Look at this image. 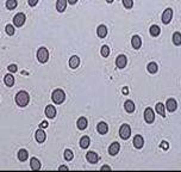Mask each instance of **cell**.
I'll list each match as a JSON object with an SVG mask.
<instances>
[{
  "label": "cell",
  "mask_w": 181,
  "mask_h": 172,
  "mask_svg": "<svg viewBox=\"0 0 181 172\" xmlns=\"http://www.w3.org/2000/svg\"><path fill=\"white\" fill-rule=\"evenodd\" d=\"M35 138H36V141H37V142H39V144L44 142V140H45V133H44L43 128H41V129H38V130L36 132Z\"/></svg>",
  "instance_id": "14"
},
{
  "label": "cell",
  "mask_w": 181,
  "mask_h": 172,
  "mask_svg": "<svg viewBox=\"0 0 181 172\" xmlns=\"http://www.w3.org/2000/svg\"><path fill=\"white\" fill-rule=\"evenodd\" d=\"M101 169H102V170H110L111 168H110V166H106V165H105V166H102Z\"/></svg>",
  "instance_id": "42"
},
{
  "label": "cell",
  "mask_w": 181,
  "mask_h": 172,
  "mask_svg": "<svg viewBox=\"0 0 181 172\" xmlns=\"http://www.w3.org/2000/svg\"><path fill=\"white\" fill-rule=\"evenodd\" d=\"M160 32H161V29H160L159 25H151L150 26V35L153 37H157L160 35Z\"/></svg>",
  "instance_id": "26"
},
{
  "label": "cell",
  "mask_w": 181,
  "mask_h": 172,
  "mask_svg": "<svg viewBox=\"0 0 181 172\" xmlns=\"http://www.w3.org/2000/svg\"><path fill=\"white\" fill-rule=\"evenodd\" d=\"M147 70H148V72H149V73H151V74H155V73L159 71L157 64H155V62H150V64H148V67H147Z\"/></svg>",
  "instance_id": "27"
},
{
  "label": "cell",
  "mask_w": 181,
  "mask_h": 172,
  "mask_svg": "<svg viewBox=\"0 0 181 172\" xmlns=\"http://www.w3.org/2000/svg\"><path fill=\"white\" fill-rule=\"evenodd\" d=\"M131 44H132V47H134L135 49H139L141 46H142V40H141V37H139L138 35H135V36L132 37V40H131Z\"/></svg>",
  "instance_id": "16"
},
{
  "label": "cell",
  "mask_w": 181,
  "mask_h": 172,
  "mask_svg": "<svg viewBox=\"0 0 181 172\" xmlns=\"http://www.w3.org/2000/svg\"><path fill=\"white\" fill-rule=\"evenodd\" d=\"M90 144V140L88 136H82V138H81V140H80V147H81V148H84V150L88 148Z\"/></svg>",
  "instance_id": "24"
},
{
  "label": "cell",
  "mask_w": 181,
  "mask_h": 172,
  "mask_svg": "<svg viewBox=\"0 0 181 172\" xmlns=\"http://www.w3.org/2000/svg\"><path fill=\"white\" fill-rule=\"evenodd\" d=\"M25 20H26V17H25L24 13H17V14L14 16V18H13V24L19 28V26H23V25H24Z\"/></svg>",
  "instance_id": "5"
},
{
  "label": "cell",
  "mask_w": 181,
  "mask_h": 172,
  "mask_svg": "<svg viewBox=\"0 0 181 172\" xmlns=\"http://www.w3.org/2000/svg\"><path fill=\"white\" fill-rule=\"evenodd\" d=\"M126 64H128V59H126L125 55L120 54V55L117 56V59H116V66L118 68H124L126 66Z\"/></svg>",
  "instance_id": "7"
},
{
  "label": "cell",
  "mask_w": 181,
  "mask_h": 172,
  "mask_svg": "<svg viewBox=\"0 0 181 172\" xmlns=\"http://www.w3.org/2000/svg\"><path fill=\"white\" fill-rule=\"evenodd\" d=\"M172 17H173V10L172 8L165 10V12L162 14V22H163V24H169L171 20H172Z\"/></svg>",
  "instance_id": "6"
},
{
  "label": "cell",
  "mask_w": 181,
  "mask_h": 172,
  "mask_svg": "<svg viewBox=\"0 0 181 172\" xmlns=\"http://www.w3.org/2000/svg\"><path fill=\"white\" fill-rule=\"evenodd\" d=\"M76 1H78V0H68V2H69L70 5H74V4H76Z\"/></svg>",
  "instance_id": "40"
},
{
  "label": "cell",
  "mask_w": 181,
  "mask_h": 172,
  "mask_svg": "<svg viewBox=\"0 0 181 172\" xmlns=\"http://www.w3.org/2000/svg\"><path fill=\"white\" fill-rule=\"evenodd\" d=\"M79 65H80V58L76 56V55H73V56L69 59V67H70L72 70H75V68L79 67Z\"/></svg>",
  "instance_id": "10"
},
{
  "label": "cell",
  "mask_w": 181,
  "mask_h": 172,
  "mask_svg": "<svg viewBox=\"0 0 181 172\" xmlns=\"http://www.w3.org/2000/svg\"><path fill=\"white\" fill-rule=\"evenodd\" d=\"M45 115L48 118H54L56 116V109L54 105H48L45 108Z\"/></svg>",
  "instance_id": "12"
},
{
  "label": "cell",
  "mask_w": 181,
  "mask_h": 172,
  "mask_svg": "<svg viewBox=\"0 0 181 172\" xmlns=\"http://www.w3.org/2000/svg\"><path fill=\"white\" fill-rule=\"evenodd\" d=\"M8 71H10V72H12V73H13V72H16V71H17V66H16V65H13V64H12V65H10V66H8Z\"/></svg>",
  "instance_id": "36"
},
{
  "label": "cell",
  "mask_w": 181,
  "mask_h": 172,
  "mask_svg": "<svg viewBox=\"0 0 181 172\" xmlns=\"http://www.w3.org/2000/svg\"><path fill=\"white\" fill-rule=\"evenodd\" d=\"M124 109H125V111L129 112V114L134 112V111H135V104H134V102H132V100H126V102L124 103Z\"/></svg>",
  "instance_id": "18"
},
{
  "label": "cell",
  "mask_w": 181,
  "mask_h": 172,
  "mask_svg": "<svg viewBox=\"0 0 181 172\" xmlns=\"http://www.w3.org/2000/svg\"><path fill=\"white\" fill-rule=\"evenodd\" d=\"M123 5H124L125 8L130 10L134 6V0H123Z\"/></svg>",
  "instance_id": "34"
},
{
  "label": "cell",
  "mask_w": 181,
  "mask_h": 172,
  "mask_svg": "<svg viewBox=\"0 0 181 172\" xmlns=\"http://www.w3.org/2000/svg\"><path fill=\"white\" fill-rule=\"evenodd\" d=\"M39 127H41V128H47V127H48V122H47V121H43V122L39 124Z\"/></svg>",
  "instance_id": "38"
},
{
  "label": "cell",
  "mask_w": 181,
  "mask_h": 172,
  "mask_svg": "<svg viewBox=\"0 0 181 172\" xmlns=\"http://www.w3.org/2000/svg\"><path fill=\"white\" fill-rule=\"evenodd\" d=\"M160 146H161V148H163V150H168V148H169V145H168L167 141H162Z\"/></svg>",
  "instance_id": "35"
},
{
  "label": "cell",
  "mask_w": 181,
  "mask_h": 172,
  "mask_svg": "<svg viewBox=\"0 0 181 172\" xmlns=\"http://www.w3.org/2000/svg\"><path fill=\"white\" fill-rule=\"evenodd\" d=\"M59 170H60V171H62V170H68V168H67V166H65V165H61V166L59 168Z\"/></svg>",
  "instance_id": "39"
},
{
  "label": "cell",
  "mask_w": 181,
  "mask_h": 172,
  "mask_svg": "<svg viewBox=\"0 0 181 172\" xmlns=\"http://www.w3.org/2000/svg\"><path fill=\"white\" fill-rule=\"evenodd\" d=\"M76 124H78V128H79L80 130H84V129L87 128V120H86L85 117H80V118L78 120Z\"/></svg>",
  "instance_id": "22"
},
{
  "label": "cell",
  "mask_w": 181,
  "mask_h": 172,
  "mask_svg": "<svg viewBox=\"0 0 181 172\" xmlns=\"http://www.w3.org/2000/svg\"><path fill=\"white\" fill-rule=\"evenodd\" d=\"M5 30H6L7 35H10V36L14 35V26H13V25H11V24H7V25H6V28H5Z\"/></svg>",
  "instance_id": "32"
},
{
  "label": "cell",
  "mask_w": 181,
  "mask_h": 172,
  "mask_svg": "<svg viewBox=\"0 0 181 172\" xmlns=\"http://www.w3.org/2000/svg\"><path fill=\"white\" fill-rule=\"evenodd\" d=\"M73 157H74V156H73V152H72L70 150H66V151H65V159H66V160L69 162V160L73 159Z\"/></svg>",
  "instance_id": "33"
},
{
  "label": "cell",
  "mask_w": 181,
  "mask_h": 172,
  "mask_svg": "<svg viewBox=\"0 0 181 172\" xmlns=\"http://www.w3.org/2000/svg\"><path fill=\"white\" fill-rule=\"evenodd\" d=\"M86 159H87V162L90 163V164H95V163H98V160H99V156H98L95 152H88V153L86 154Z\"/></svg>",
  "instance_id": "11"
},
{
  "label": "cell",
  "mask_w": 181,
  "mask_h": 172,
  "mask_svg": "<svg viewBox=\"0 0 181 172\" xmlns=\"http://www.w3.org/2000/svg\"><path fill=\"white\" fill-rule=\"evenodd\" d=\"M106 1H107L108 4H111V2H113V0H106Z\"/></svg>",
  "instance_id": "43"
},
{
  "label": "cell",
  "mask_w": 181,
  "mask_h": 172,
  "mask_svg": "<svg viewBox=\"0 0 181 172\" xmlns=\"http://www.w3.org/2000/svg\"><path fill=\"white\" fill-rule=\"evenodd\" d=\"M4 83H5V85L8 86V87L13 86V84H14V77L12 74H6L5 78H4Z\"/></svg>",
  "instance_id": "21"
},
{
  "label": "cell",
  "mask_w": 181,
  "mask_h": 172,
  "mask_svg": "<svg viewBox=\"0 0 181 172\" xmlns=\"http://www.w3.org/2000/svg\"><path fill=\"white\" fill-rule=\"evenodd\" d=\"M144 120H145L147 123H153V122H154L155 115H154V111H153L151 108L145 109V111H144Z\"/></svg>",
  "instance_id": "8"
},
{
  "label": "cell",
  "mask_w": 181,
  "mask_h": 172,
  "mask_svg": "<svg viewBox=\"0 0 181 172\" xmlns=\"http://www.w3.org/2000/svg\"><path fill=\"white\" fill-rule=\"evenodd\" d=\"M128 92H129V90H128L126 87H124V88H123V93H125V94H126Z\"/></svg>",
  "instance_id": "41"
},
{
  "label": "cell",
  "mask_w": 181,
  "mask_h": 172,
  "mask_svg": "<svg viewBox=\"0 0 181 172\" xmlns=\"http://www.w3.org/2000/svg\"><path fill=\"white\" fill-rule=\"evenodd\" d=\"M17 5H18L17 0H7V1H6V7H7L8 10H14V8L17 7Z\"/></svg>",
  "instance_id": "30"
},
{
  "label": "cell",
  "mask_w": 181,
  "mask_h": 172,
  "mask_svg": "<svg viewBox=\"0 0 181 172\" xmlns=\"http://www.w3.org/2000/svg\"><path fill=\"white\" fill-rule=\"evenodd\" d=\"M119 148H120L119 144H118V142H113V144L110 146V148H108V153H110L111 156H116V154L119 152Z\"/></svg>",
  "instance_id": "19"
},
{
  "label": "cell",
  "mask_w": 181,
  "mask_h": 172,
  "mask_svg": "<svg viewBox=\"0 0 181 172\" xmlns=\"http://www.w3.org/2000/svg\"><path fill=\"white\" fill-rule=\"evenodd\" d=\"M27 1H29V5H30V6H32V7H33V6H36V5H37V2H38V0H27Z\"/></svg>",
  "instance_id": "37"
},
{
  "label": "cell",
  "mask_w": 181,
  "mask_h": 172,
  "mask_svg": "<svg viewBox=\"0 0 181 172\" xmlns=\"http://www.w3.org/2000/svg\"><path fill=\"white\" fill-rule=\"evenodd\" d=\"M143 145H144V140H143V138H142L141 135H136V136L134 138V146H135L136 148L141 150V148L143 147Z\"/></svg>",
  "instance_id": "15"
},
{
  "label": "cell",
  "mask_w": 181,
  "mask_h": 172,
  "mask_svg": "<svg viewBox=\"0 0 181 172\" xmlns=\"http://www.w3.org/2000/svg\"><path fill=\"white\" fill-rule=\"evenodd\" d=\"M100 53H101V56L107 58V56L110 55V47H108V46H102Z\"/></svg>",
  "instance_id": "31"
},
{
  "label": "cell",
  "mask_w": 181,
  "mask_h": 172,
  "mask_svg": "<svg viewBox=\"0 0 181 172\" xmlns=\"http://www.w3.org/2000/svg\"><path fill=\"white\" fill-rule=\"evenodd\" d=\"M96 130H98L99 134L104 135V134H106L108 132V126L105 122H99L98 126H96Z\"/></svg>",
  "instance_id": "13"
},
{
  "label": "cell",
  "mask_w": 181,
  "mask_h": 172,
  "mask_svg": "<svg viewBox=\"0 0 181 172\" xmlns=\"http://www.w3.org/2000/svg\"><path fill=\"white\" fill-rule=\"evenodd\" d=\"M166 108H167V110H168V111L174 112V111L177 110V108H178V103H177V100H175L174 98L168 99V100H167V103H166Z\"/></svg>",
  "instance_id": "9"
},
{
  "label": "cell",
  "mask_w": 181,
  "mask_h": 172,
  "mask_svg": "<svg viewBox=\"0 0 181 172\" xmlns=\"http://www.w3.org/2000/svg\"><path fill=\"white\" fill-rule=\"evenodd\" d=\"M27 157H29L27 151H25V150H20V151L18 152V159H19L20 162H25V160L27 159Z\"/></svg>",
  "instance_id": "28"
},
{
  "label": "cell",
  "mask_w": 181,
  "mask_h": 172,
  "mask_svg": "<svg viewBox=\"0 0 181 172\" xmlns=\"http://www.w3.org/2000/svg\"><path fill=\"white\" fill-rule=\"evenodd\" d=\"M29 100H30V97L27 94V92L25 91H19L17 94H16V103L17 105H19L20 108H24L29 104Z\"/></svg>",
  "instance_id": "1"
},
{
  "label": "cell",
  "mask_w": 181,
  "mask_h": 172,
  "mask_svg": "<svg viewBox=\"0 0 181 172\" xmlns=\"http://www.w3.org/2000/svg\"><path fill=\"white\" fill-rule=\"evenodd\" d=\"M156 111L159 115H161L162 117L166 116V105H163L162 103H157L156 104Z\"/></svg>",
  "instance_id": "25"
},
{
  "label": "cell",
  "mask_w": 181,
  "mask_h": 172,
  "mask_svg": "<svg viewBox=\"0 0 181 172\" xmlns=\"http://www.w3.org/2000/svg\"><path fill=\"white\" fill-rule=\"evenodd\" d=\"M119 135L123 140H128L131 136V128L129 124H123L119 129Z\"/></svg>",
  "instance_id": "4"
},
{
  "label": "cell",
  "mask_w": 181,
  "mask_h": 172,
  "mask_svg": "<svg viewBox=\"0 0 181 172\" xmlns=\"http://www.w3.org/2000/svg\"><path fill=\"white\" fill-rule=\"evenodd\" d=\"M96 35L100 37V38H104V37H106V35H107V28L105 26V25H99L98 26V29H96Z\"/></svg>",
  "instance_id": "17"
},
{
  "label": "cell",
  "mask_w": 181,
  "mask_h": 172,
  "mask_svg": "<svg viewBox=\"0 0 181 172\" xmlns=\"http://www.w3.org/2000/svg\"><path fill=\"white\" fill-rule=\"evenodd\" d=\"M30 168H31L33 171L39 170V169H41V163H39V160H38L37 158H32V159L30 160Z\"/></svg>",
  "instance_id": "20"
},
{
  "label": "cell",
  "mask_w": 181,
  "mask_h": 172,
  "mask_svg": "<svg viewBox=\"0 0 181 172\" xmlns=\"http://www.w3.org/2000/svg\"><path fill=\"white\" fill-rule=\"evenodd\" d=\"M51 98H53V102H54L55 104H61V103L65 102L66 94H65V92H63L61 88H57V90H55V91L53 92Z\"/></svg>",
  "instance_id": "2"
},
{
  "label": "cell",
  "mask_w": 181,
  "mask_h": 172,
  "mask_svg": "<svg viewBox=\"0 0 181 172\" xmlns=\"http://www.w3.org/2000/svg\"><path fill=\"white\" fill-rule=\"evenodd\" d=\"M173 43H174L175 46H180L181 44V34L180 32L173 34Z\"/></svg>",
  "instance_id": "29"
},
{
  "label": "cell",
  "mask_w": 181,
  "mask_h": 172,
  "mask_svg": "<svg viewBox=\"0 0 181 172\" xmlns=\"http://www.w3.org/2000/svg\"><path fill=\"white\" fill-rule=\"evenodd\" d=\"M66 6H67V0H57V2H56V10L59 12H63L66 10Z\"/></svg>",
  "instance_id": "23"
},
{
  "label": "cell",
  "mask_w": 181,
  "mask_h": 172,
  "mask_svg": "<svg viewBox=\"0 0 181 172\" xmlns=\"http://www.w3.org/2000/svg\"><path fill=\"white\" fill-rule=\"evenodd\" d=\"M37 59H38V61H39L41 64L47 62V61H48V59H49L48 49H47V48H44V47L39 48V49H38V52H37Z\"/></svg>",
  "instance_id": "3"
}]
</instances>
